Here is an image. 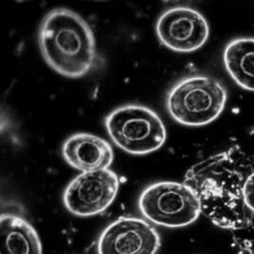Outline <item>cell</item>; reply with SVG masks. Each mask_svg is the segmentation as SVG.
Listing matches in <instances>:
<instances>
[{
  "instance_id": "obj_1",
  "label": "cell",
  "mask_w": 254,
  "mask_h": 254,
  "mask_svg": "<svg viewBox=\"0 0 254 254\" xmlns=\"http://www.w3.org/2000/svg\"><path fill=\"white\" fill-rule=\"evenodd\" d=\"M254 173V154L239 145L193 165L185 175L200 202L201 212L221 229H243L253 212L244 201V187Z\"/></svg>"
},
{
  "instance_id": "obj_2",
  "label": "cell",
  "mask_w": 254,
  "mask_h": 254,
  "mask_svg": "<svg viewBox=\"0 0 254 254\" xmlns=\"http://www.w3.org/2000/svg\"><path fill=\"white\" fill-rule=\"evenodd\" d=\"M47 64L63 76L79 78L90 72L96 59L93 30L76 12L59 8L48 12L38 33Z\"/></svg>"
},
{
  "instance_id": "obj_3",
  "label": "cell",
  "mask_w": 254,
  "mask_h": 254,
  "mask_svg": "<svg viewBox=\"0 0 254 254\" xmlns=\"http://www.w3.org/2000/svg\"><path fill=\"white\" fill-rule=\"evenodd\" d=\"M227 91L215 78L195 75L176 83L168 93L166 106L170 116L186 126H204L222 114Z\"/></svg>"
},
{
  "instance_id": "obj_4",
  "label": "cell",
  "mask_w": 254,
  "mask_h": 254,
  "mask_svg": "<svg viewBox=\"0 0 254 254\" xmlns=\"http://www.w3.org/2000/svg\"><path fill=\"white\" fill-rule=\"evenodd\" d=\"M105 127L118 148L130 154H148L164 145L167 132L161 118L142 105L122 106L110 113Z\"/></svg>"
},
{
  "instance_id": "obj_5",
  "label": "cell",
  "mask_w": 254,
  "mask_h": 254,
  "mask_svg": "<svg viewBox=\"0 0 254 254\" xmlns=\"http://www.w3.org/2000/svg\"><path fill=\"white\" fill-rule=\"evenodd\" d=\"M139 209L151 223L168 228L192 224L201 212L193 190L178 182H157L146 188L139 197Z\"/></svg>"
},
{
  "instance_id": "obj_6",
  "label": "cell",
  "mask_w": 254,
  "mask_h": 254,
  "mask_svg": "<svg viewBox=\"0 0 254 254\" xmlns=\"http://www.w3.org/2000/svg\"><path fill=\"white\" fill-rule=\"evenodd\" d=\"M118 189V177L109 169L83 173L66 188L63 201L70 213L81 217L93 216L113 204Z\"/></svg>"
},
{
  "instance_id": "obj_7",
  "label": "cell",
  "mask_w": 254,
  "mask_h": 254,
  "mask_svg": "<svg viewBox=\"0 0 254 254\" xmlns=\"http://www.w3.org/2000/svg\"><path fill=\"white\" fill-rule=\"evenodd\" d=\"M156 34L164 46L178 53H191L207 42L209 28L202 13L178 6L162 13L156 23Z\"/></svg>"
},
{
  "instance_id": "obj_8",
  "label": "cell",
  "mask_w": 254,
  "mask_h": 254,
  "mask_svg": "<svg viewBox=\"0 0 254 254\" xmlns=\"http://www.w3.org/2000/svg\"><path fill=\"white\" fill-rule=\"evenodd\" d=\"M160 235L147 221L120 217L108 226L99 237L98 254H155Z\"/></svg>"
},
{
  "instance_id": "obj_9",
  "label": "cell",
  "mask_w": 254,
  "mask_h": 254,
  "mask_svg": "<svg viewBox=\"0 0 254 254\" xmlns=\"http://www.w3.org/2000/svg\"><path fill=\"white\" fill-rule=\"evenodd\" d=\"M62 155L70 167L83 173L108 170L114 151L105 139L90 133H76L65 141Z\"/></svg>"
},
{
  "instance_id": "obj_10",
  "label": "cell",
  "mask_w": 254,
  "mask_h": 254,
  "mask_svg": "<svg viewBox=\"0 0 254 254\" xmlns=\"http://www.w3.org/2000/svg\"><path fill=\"white\" fill-rule=\"evenodd\" d=\"M0 238V254H42V246L35 228L20 215L2 213Z\"/></svg>"
},
{
  "instance_id": "obj_11",
  "label": "cell",
  "mask_w": 254,
  "mask_h": 254,
  "mask_svg": "<svg viewBox=\"0 0 254 254\" xmlns=\"http://www.w3.org/2000/svg\"><path fill=\"white\" fill-rule=\"evenodd\" d=\"M224 63L231 78L243 89L254 92V38L231 41L224 52Z\"/></svg>"
},
{
  "instance_id": "obj_12",
  "label": "cell",
  "mask_w": 254,
  "mask_h": 254,
  "mask_svg": "<svg viewBox=\"0 0 254 254\" xmlns=\"http://www.w3.org/2000/svg\"><path fill=\"white\" fill-rule=\"evenodd\" d=\"M234 248L237 254H254V213L247 225L233 231Z\"/></svg>"
},
{
  "instance_id": "obj_13",
  "label": "cell",
  "mask_w": 254,
  "mask_h": 254,
  "mask_svg": "<svg viewBox=\"0 0 254 254\" xmlns=\"http://www.w3.org/2000/svg\"><path fill=\"white\" fill-rule=\"evenodd\" d=\"M244 201L253 213H254V173L249 176L244 187Z\"/></svg>"
}]
</instances>
